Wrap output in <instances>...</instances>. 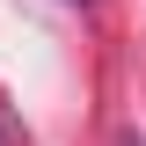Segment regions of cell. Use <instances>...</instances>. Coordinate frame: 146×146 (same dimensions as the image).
Returning <instances> with one entry per match:
<instances>
[{"instance_id":"obj_1","label":"cell","mask_w":146,"mask_h":146,"mask_svg":"<svg viewBox=\"0 0 146 146\" xmlns=\"http://www.w3.org/2000/svg\"><path fill=\"white\" fill-rule=\"evenodd\" d=\"M0 146H22V131H15V124H7V117H0Z\"/></svg>"},{"instance_id":"obj_2","label":"cell","mask_w":146,"mask_h":146,"mask_svg":"<svg viewBox=\"0 0 146 146\" xmlns=\"http://www.w3.org/2000/svg\"><path fill=\"white\" fill-rule=\"evenodd\" d=\"M139 146H146V139H139Z\"/></svg>"}]
</instances>
